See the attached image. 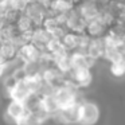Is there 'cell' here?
<instances>
[{
	"label": "cell",
	"mask_w": 125,
	"mask_h": 125,
	"mask_svg": "<svg viewBox=\"0 0 125 125\" xmlns=\"http://www.w3.org/2000/svg\"><path fill=\"white\" fill-rule=\"evenodd\" d=\"M67 83L75 89H86L93 82V73L90 69H71V71L66 75Z\"/></svg>",
	"instance_id": "3"
},
{
	"label": "cell",
	"mask_w": 125,
	"mask_h": 125,
	"mask_svg": "<svg viewBox=\"0 0 125 125\" xmlns=\"http://www.w3.org/2000/svg\"><path fill=\"white\" fill-rule=\"evenodd\" d=\"M26 112H27V109H26L24 102L10 100V102L7 104V106H6V110H4V117H6L10 122H12V124L15 125V122L19 121V120L26 114Z\"/></svg>",
	"instance_id": "9"
},
{
	"label": "cell",
	"mask_w": 125,
	"mask_h": 125,
	"mask_svg": "<svg viewBox=\"0 0 125 125\" xmlns=\"http://www.w3.org/2000/svg\"><path fill=\"white\" fill-rule=\"evenodd\" d=\"M15 125H44V122L39 118L36 114L31 113V112H26V114L19 120V121L15 122Z\"/></svg>",
	"instance_id": "19"
},
{
	"label": "cell",
	"mask_w": 125,
	"mask_h": 125,
	"mask_svg": "<svg viewBox=\"0 0 125 125\" xmlns=\"http://www.w3.org/2000/svg\"><path fill=\"white\" fill-rule=\"evenodd\" d=\"M81 90L75 89L71 85H65V86L59 87L54 92V95L58 101V105L61 109H66V108H71L75 106L81 102Z\"/></svg>",
	"instance_id": "2"
},
{
	"label": "cell",
	"mask_w": 125,
	"mask_h": 125,
	"mask_svg": "<svg viewBox=\"0 0 125 125\" xmlns=\"http://www.w3.org/2000/svg\"><path fill=\"white\" fill-rule=\"evenodd\" d=\"M16 28L19 30L20 34H27V32H34V31L36 30V26L35 23L32 22V20L30 19V18L27 16V15L22 14L20 15V18L18 19L16 22Z\"/></svg>",
	"instance_id": "17"
},
{
	"label": "cell",
	"mask_w": 125,
	"mask_h": 125,
	"mask_svg": "<svg viewBox=\"0 0 125 125\" xmlns=\"http://www.w3.org/2000/svg\"><path fill=\"white\" fill-rule=\"evenodd\" d=\"M42 51L32 43H26L23 44L22 47L19 49V52H18V59L20 62H23L24 65L27 63H35L39 62L41 59Z\"/></svg>",
	"instance_id": "7"
},
{
	"label": "cell",
	"mask_w": 125,
	"mask_h": 125,
	"mask_svg": "<svg viewBox=\"0 0 125 125\" xmlns=\"http://www.w3.org/2000/svg\"><path fill=\"white\" fill-rule=\"evenodd\" d=\"M109 71L113 77L116 78H122L125 77V63L124 62H116V63H110Z\"/></svg>",
	"instance_id": "21"
},
{
	"label": "cell",
	"mask_w": 125,
	"mask_h": 125,
	"mask_svg": "<svg viewBox=\"0 0 125 125\" xmlns=\"http://www.w3.org/2000/svg\"><path fill=\"white\" fill-rule=\"evenodd\" d=\"M20 47L18 46L15 42H1L0 43V65L8 66L14 63L18 59V52H19Z\"/></svg>",
	"instance_id": "5"
},
{
	"label": "cell",
	"mask_w": 125,
	"mask_h": 125,
	"mask_svg": "<svg viewBox=\"0 0 125 125\" xmlns=\"http://www.w3.org/2000/svg\"><path fill=\"white\" fill-rule=\"evenodd\" d=\"M79 41H81V34H74L67 31L66 35L62 38V44L67 52L78 51L79 49Z\"/></svg>",
	"instance_id": "16"
},
{
	"label": "cell",
	"mask_w": 125,
	"mask_h": 125,
	"mask_svg": "<svg viewBox=\"0 0 125 125\" xmlns=\"http://www.w3.org/2000/svg\"><path fill=\"white\" fill-rule=\"evenodd\" d=\"M51 39H52L51 34L47 32L46 30H43L42 27H39V28H36V30L32 32L31 43L35 44V46L43 52V51H46V47H47V44H49V42L51 41Z\"/></svg>",
	"instance_id": "14"
},
{
	"label": "cell",
	"mask_w": 125,
	"mask_h": 125,
	"mask_svg": "<svg viewBox=\"0 0 125 125\" xmlns=\"http://www.w3.org/2000/svg\"><path fill=\"white\" fill-rule=\"evenodd\" d=\"M41 105H42V108H43V110L46 112L51 118L61 110V108H59V105H58V101H57V98H55L54 93L42 95V97H41Z\"/></svg>",
	"instance_id": "15"
},
{
	"label": "cell",
	"mask_w": 125,
	"mask_h": 125,
	"mask_svg": "<svg viewBox=\"0 0 125 125\" xmlns=\"http://www.w3.org/2000/svg\"><path fill=\"white\" fill-rule=\"evenodd\" d=\"M120 54H121V61L125 63V43L120 47Z\"/></svg>",
	"instance_id": "24"
},
{
	"label": "cell",
	"mask_w": 125,
	"mask_h": 125,
	"mask_svg": "<svg viewBox=\"0 0 125 125\" xmlns=\"http://www.w3.org/2000/svg\"><path fill=\"white\" fill-rule=\"evenodd\" d=\"M70 62H71V69H90V70L95 63L94 61L90 59L82 51L70 52Z\"/></svg>",
	"instance_id": "13"
},
{
	"label": "cell",
	"mask_w": 125,
	"mask_h": 125,
	"mask_svg": "<svg viewBox=\"0 0 125 125\" xmlns=\"http://www.w3.org/2000/svg\"><path fill=\"white\" fill-rule=\"evenodd\" d=\"M11 10L12 8L11 4H10V0H0V18L1 19H4Z\"/></svg>",
	"instance_id": "23"
},
{
	"label": "cell",
	"mask_w": 125,
	"mask_h": 125,
	"mask_svg": "<svg viewBox=\"0 0 125 125\" xmlns=\"http://www.w3.org/2000/svg\"><path fill=\"white\" fill-rule=\"evenodd\" d=\"M7 71H8V69H7L6 66L0 65V78H1V77H4V75H6V73H7Z\"/></svg>",
	"instance_id": "25"
},
{
	"label": "cell",
	"mask_w": 125,
	"mask_h": 125,
	"mask_svg": "<svg viewBox=\"0 0 125 125\" xmlns=\"http://www.w3.org/2000/svg\"><path fill=\"white\" fill-rule=\"evenodd\" d=\"M7 24V23H6V20H4V19H1V18H0V30H1V28H3L4 27V26H6Z\"/></svg>",
	"instance_id": "26"
},
{
	"label": "cell",
	"mask_w": 125,
	"mask_h": 125,
	"mask_svg": "<svg viewBox=\"0 0 125 125\" xmlns=\"http://www.w3.org/2000/svg\"><path fill=\"white\" fill-rule=\"evenodd\" d=\"M120 18H122V19H125V15H120Z\"/></svg>",
	"instance_id": "27"
},
{
	"label": "cell",
	"mask_w": 125,
	"mask_h": 125,
	"mask_svg": "<svg viewBox=\"0 0 125 125\" xmlns=\"http://www.w3.org/2000/svg\"><path fill=\"white\" fill-rule=\"evenodd\" d=\"M78 105L61 109L51 120L58 125H78Z\"/></svg>",
	"instance_id": "6"
},
{
	"label": "cell",
	"mask_w": 125,
	"mask_h": 125,
	"mask_svg": "<svg viewBox=\"0 0 125 125\" xmlns=\"http://www.w3.org/2000/svg\"><path fill=\"white\" fill-rule=\"evenodd\" d=\"M23 14L27 15L35 23L36 28H39L42 27V23H43L44 18L47 16V8L43 6L42 0H30V3L26 7Z\"/></svg>",
	"instance_id": "4"
},
{
	"label": "cell",
	"mask_w": 125,
	"mask_h": 125,
	"mask_svg": "<svg viewBox=\"0 0 125 125\" xmlns=\"http://www.w3.org/2000/svg\"><path fill=\"white\" fill-rule=\"evenodd\" d=\"M0 43H1V39H0Z\"/></svg>",
	"instance_id": "28"
},
{
	"label": "cell",
	"mask_w": 125,
	"mask_h": 125,
	"mask_svg": "<svg viewBox=\"0 0 125 125\" xmlns=\"http://www.w3.org/2000/svg\"><path fill=\"white\" fill-rule=\"evenodd\" d=\"M58 27H61V26H59V23L57 22L55 16H46V18H44V20H43V23H42V28L46 30L47 32H50V34H52ZM62 27H63V26H62Z\"/></svg>",
	"instance_id": "20"
},
{
	"label": "cell",
	"mask_w": 125,
	"mask_h": 125,
	"mask_svg": "<svg viewBox=\"0 0 125 125\" xmlns=\"http://www.w3.org/2000/svg\"><path fill=\"white\" fill-rule=\"evenodd\" d=\"M75 10L78 11V14L81 15L87 23V22H90V20L98 18L100 11H101V7L98 6L97 3L90 1V0H82L81 3L75 7Z\"/></svg>",
	"instance_id": "11"
},
{
	"label": "cell",
	"mask_w": 125,
	"mask_h": 125,
	"mask_svg": "<svg viewBox=\"0 0 125 125\" xmlns=\"http://www.w3.org/2000/svg\"><path fill=\"white\" fill-rule=\"evenodd\" d=\"M85 54H86L90 59L94 61V62H97L98 59H102L104 54H105V43H104V39L102 38L90 39Z\"/></svg>",
	"instance_id": "12"
},
{
	"label": "cell",
	"mask_w": 125,
	"mask_h": 125,
	"mask_svg": "<svg viewBox=\"0 0 125 125\" xmlns=\"http://www.w3.org/2000/svg\"><path fill=\"white\" fill-rule=\"evenodd\" d=\"M109 28L100 18L90 20L86 23V28H85V35H87L90 39H98V38H104L108 34Z\"/></svg>",
	"instance_id": "10"
},
{
	"label": "cell",
	"mask_w": 125,
	"mask_h": 125,
	"mask_svg": "<svg viewBox=\"0 0 125 125\" xmlns=\"http://www.w3.org/2000/svg\"><path fill=\"white\" fill-rule=\"evenodd\" d=\"M46 51L49 52V54H51L52 58L59 57V55L67 52L66 49L63 47V44H62V41H59V39H54V38L49 42V44H47V47H46Z\"/></svg>",
	"instance_id": "18"
},
{
	"label": "cell",
	"mask_w": 125,
	"mask_h": 125,
	"mask_svg": "<svg viewBox=\"0 0 125 125\" xmlns=\"http://www.w3.org/2000/svg\"><path fill=\"white\" fill-rule=\"evenodd\" d=\"M28 3H30V0H10L11 8L15 10V11H19V12H24Z\"/></svg>",
	"instance_id": "22"
},
{
	"label": "cell",
	"mask_w": 125,
	"mask_h": 125,
	"mask_svg": "<svg viewBox=\"0 0 125 125\" xmlns=\"http://www.w3.org/2000/svg\"><path fill=\"white\" fill-rule=\"evenodd\" d=\"M100 108L93 101L82 100L78 105V125H95L100 120Z\"/></svg>",
	"instance_id": "1"
},
{
	"label": "cell",
	"mask_w": 125,
	"mask_h": 125,
	"mask_svg": "<svg viewBox=\"0 0 125 125\" xmlns=\"http://www.w3.org/2000/svg\"><path fill=\"white\" fill-rule=\"evenodd\" d=\"M66 30L70 31L74 34H85V28H86V20L78 14V11L75 10H71L67 14V20H66L65 24Z\"/></svg>",
	"instance_id": "8"
}]
</instances>
